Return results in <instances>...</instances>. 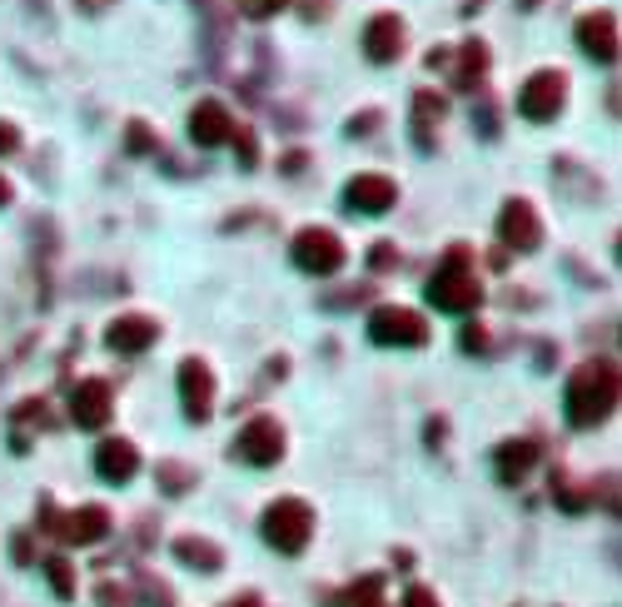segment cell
I'll return each instance as SVG.
<instances>
[{"label":"cell","instance_id":"23","mask_svg":"<svg viewBox=\"0 0 622 607\" xmlns=\"http://www.w3.org/2000/svg\"><path fill=\"white\" fill-rule=\"evenodd\" d=\"M349 607H383V597H379V577H363V583L349 593Z\"/></svg>","mask_w":622,"mask_h":607},{"label":"cell","instance_id":"3","mask_svg":"<svg viewBox=\"0 0 622 607\" xmlns=\"http://www.w3.org/2000/svg\"><path fill=\"white\" fill-rule=\"evenodd\" d=\"M260 527H264V543L294 557V553H304V547H309L314 513H309V503H299V498H280V503L264 507V523Z\"/></svg>","mask_w":622,"mask_h":607},{"label":"cell","instance_id":"34","mask_svg":"<svg viewBox=\"0 0 622 607\" xmlns=\"http://www.w3.org/2000/svg\"><path fill=\"white\" fill-rule=\"evenodd\" d=\"M224 607H260V593H244V597H230Z\"/></svg>","mask_w":622,"mask_h":607},{"label":"cell","instance_id":"29","mask_svg":"<svg viewBox=\"0 0 622 607\" xmlns=\"http://www.w3.org/2000/svg\"><path fill=\"white\" fill-rule=\"evenodd\" d=\"M373 125H379V115H354L349 119V135H369Z\"/></svg>","mask_w":622,"mask_h":607},{"label":"cell","instance_id":"9","mask_svg":"<svg viewBox=\"0 0 622 607\" xmlns=\"http://www.w3.org/2000/svg\"><path fill=\"white\" fill-rule=\"evenodd\" d=\"M498 239H503L508 249H518V254H533V249L542 244L538 209H533L528 199H508V205L498 209Z\"/></svg>","mask_w":622,"mask_h":607},{"label":"cell","instance_id":"35","mask_svg":"<svg viewBox=\"0 0 622 607\" xmlns=\"http://www.w3.org/2000/svg\"><path fill=\"white\" fill-rule=\"evenodd\" d=\"M75 6H81V10H105L110 0H75Z\"/></svg>","mask_w":622,"mask_h":607},{"label":"cell","instance_id":"8","mask_svg":"<svg viewBox=\"0 0 622 607\" xmlns=\"http://www.w3.org/2000/svg\"><path fill=\"white\" fill-rule=\"evenodd\" d=\"M234 458H244V463L254 468H270L284 458V428L274 423V418H254V423L240 428V438H234Z\"/></svg>","mask_w":622,"mask_h":607},{"label":"cell","instance_id":"17","mask_svg":"<svg viewBox=\"0 0 622 607\" xmlns=\"http://www.w3.org/2000/svg\"><path fill=\"white\" fill-rule=\"evenodd\" d=\"M155 338H160V324L145 318V314H125V318H115V324L105 328V344H110L115 354H145Z\"/></svg>","mask_w":622,"mask_h":607},{"label":"cell","instance_id":"32","mask_svg":"<svg viewBox=\"0 0 622 607\" xmlns=\"http://www.w3.org/2000/svg\"><path fill=\"white\" fill-rule=\"evenodd\" d=\"M130 149H150V135H145V125H130Z\"/></svg>","mask_w":622,"mask_h":607},{"label":"cell","instance_id":"2","mask_svg":"<svg viewBox=\"0 0 622 607\" xmlns=\"http://www.w3.org/2000/svg\"><path fill=\"white\" fill-rule=\"evenodd\" d=\"M429 304L439 314H473L483 304V284H478V269H473V254L463 244H453L443 254V264L433 269L429 279Z\"/></svg>","mask_w":622,"mask_h":607},{"label":"cell","instance_id":"5","mask_svg":"<svg viewBox=\"0 0 622 607\" xmlns=\"http://www.w3.org/2000/svg\"><path fill=\"white\" fill-rule=\"evenodd\" d=\"M562 100H568V75L562 70H538L518 90V115L533 119V125H548V119H558Z\"/></svg>","mask_w":622,"mask_h":607},{"label":"cell","instance_id":"33","mask_svg":"<svg viewBox=\"0 0 622 607\" xmlns=\"http://www.w3.org/2000/svg\"><path fill=\"white\" fill-rule=\"evenodd\" d=\"M304 15H329V0H304Z\"/></svg>","mask_w":622,"mask_h":607},{"label":"cell","instance_id":"22","mask_svg":"<svg viewBox=\"0 0 622 607\" xmlns=\"http://www.w3.org/2000/svg\"><path fill=\"white\" fill-rule=\"evenodd\" d=\"M45 577H51V587L61 597H75V577H71V563H65V557H45Z\"/></svg>","mask_w":622,"mask_h":607},{"label":"cell","instance_id":"26","mask_svg":"<svg viewBox=\"0 0 622 607\" xmlns=\"http://www.w3.org/2000/svg\"><path fill=\"white\" fill-rule=\"evenodd\" d=\"M160 478L170 483V493H185V483H190V473H185V468H175V463H165Z\"/></svg>","mask_w":622,"mask_h":607},{"label":"cell","instance_id":"19","mask_svg":"<svg viewBox=\"0 0 622 607\" xmlns=\"http://www.w3.org/2000/svg\"><path fill=\"white\" fill-rule=\"evenodd\" d=\"M483 75H488V45H483V40H468V45L458 50V65H453V85L473 90Z\"/></svg>","mask_w":622,"mask_h":607},{"label":"cell","instance_id":"6","mask_svg":"<svg viewBox=\"0 0 622 607\" xmlns=\"http://www.w3.org/2000/svg\"><path fill=\"white\" fill-rule=\"evenodd\" d=\"M41 523H45V533H61L65 543H75V547H91L110 533V513H105L101 503H85L65 517L55 513V503H41Z\"/></svg>","mask_w":622,"mask_h":607},{"label":"cell","instance_id":"30","mask_svg":"<svg viewBox=\"0 0 622 607\" xmlns=\"http://www.w3.org/2000/svg\"><path fill=\"white\" fill-rule=\"evenodd\" d=\"M15 145H21V135H15V125H0V155H11Z\"/></svg>","mask_w":622,"mask_h":607},{"label":"cell","instance_id":"13","mask_svg":"<svg viewBox=\"0 0 622 607\" xmlns=\"http://www.w3.org/2000/svg\"><path fill=\"white\" fill-rule=\"evenodd\" d=\"M393 199H399V189H393L389 175H359L344 189V205H349L354 214H389Z\"/></svg>","mask_w":622,"mask_h":607},{"label":"cell","instance_id":"4","mask_svg":"<svg viewBox=\"0 0 622 607\" xmlns=\"http://www.w3.org/2000/svg\"><path fill=\"white\" fill-rule=\"evenodd\" d=\"M369 338L383 348H419L429 344V324H423V314H413L403 304H383L369 314Z\"/></svg>","mask_w":622,"mask_h":607},{"label":"cell","instance_id":"31","mask_svg":"<svg viewBox=\"0 0 622 607\" xmlns=\"http://www.w3.org/2000/svg\"><path fill=\"white\" fill-rule=\"evenodd\" d=\"M463 348H468V354H473V348H483V328H478V324L463 328Z\"/></svg>","mask_w":622,"mask_h":607},{"label":"cell","instance_id":"18","mask_svg":"<svg viewBox=\"0 0 622 607\" xmlns=\"http://www.w3.org/2000/svg\"><path fill=\"white\" fill-rule=\"evenodd\" d=\"M493 463H498V478H503V483H518V478L528 473L533 463H538V448H533L528 438H508V443L493 448Z\"/></svg>","mask_w":622,"mask_h":607},{"label":"cell","instance_id":"36","mask_svg":"<svg viewBox=\"0 0 622 607\" xmlns=\"http://www.w3.org/2000/svg\"><path fill=\"white\" fill-rule=\"evenodd\" d=\"M0 205H11V185H6V175H0Z\"/></svg>","mask_w":622,"mask_h":607},{"label":"cell","instance_id":"11","mask_svg":"<svg viewBox=\"0 0 622 607\" xmlns=\"http://www.w3.org/2000/svg\"><path fill=\"white\" fill-rule=\"evenodd\" d=\"M403 40H409V30H403L399 15H373L369 25H363V55L373 60V65H389V60L403 55Z\"/></svg>","mask_w":622,"mask_h":607},{"label":"cell","instance_id":"15","mask_svg":"<svg viewBox=\"0 0 622 607\" xmlns=\"http://www.w3.org/2000/svg\"><path fill=\"white\" fill-rule=\"evenodd\" d=\"M71 418L81 428H105V423H110V384H101V378H85V384H75Z\"/></svg>","mask_w":622,"mask_h":607},{"label":"cell","instance_id":"27","mask_svg":"<svg viewBox=\"0 0 622 607\" xmlns=\"http://www.w3.org/2000/svg\"><path fill=\"white\" fill-rule=\"evenodd\" d=\"M403 607H439V603H433V593H429V587H409V597H403Z\"/></svg>","mask_w":622,"mask_h":607},{"label":"cell","instance_id":"25","mask_svg":"<svg viewBox=\"0 0 622 607\" xmlns=\"http://www.w3.org/2000/svg\"><path fill=\"white\" fill-rule=\"evenodd\" d=\"M234 149H240V165L244 169H254V159H260V145H254V135H250V129H240V125H234Z\"/></svg>","mask_w":622,"mask_h":607},{"label":"cell","instance_id":"10","mask_svg":"<svg viewBox=\"0 0 622 607\" xmlns=\"http://www.w3.org/2000/svg\"><path fill=\"white\" fill-rule=\"evenodd\" d=\"M180 404H185V418L190 423H204L214 414V374L210 364L200 358H185L180 364Z\"/></svg>","mask_w":622,"mask_h":607},{"label":"cell","instance_id":"7","mask_svg":"<svg viewBox=\"0 0 622 607\" xmlns=\"http://www.w3.org/2000/svg\"><path fill=\"white\" fill-rule=\"evenodd\" d=\"M289 254H294V264H299L304 274H334V269L344 264V239L334 234V229L309 224V229H299V234H294Z\"/></svg>","mask_w":622,"mask_h":607},{"label":"cell","instance_id":"14","mask_svg":"<svg viewBox=\"0 0 622 607\" xmlns=\"http://www.w3.org/2000/svg\"><path fill=\"white\" fill-rule=\"evenodd\" d=\"M230 135H234V115L220 105V100H200V105L190 109V139L194 145L214 149V145H224Z\"/></svg>","mask_w":622,"mask_h":607},{"label":"cell","instance_id":"16","mask_svg":"<svg viewBox=\"0 0 622 607\" xmlns=\"http://www.w3.org/2000/svg\"><path fill=\"white\" fill-rule=\"evenodd\" d=\"M95 468H101L105 483H130V478L140 473V448H135L130 438H105V443L95 448Z\"/></svg>","mask_w":622,"mask_h":607},{"label":"cell","instance_id":"24","mask_svg":"<svg viewBox=\"0 0 622 607\" xmlns=\"http://www.w3.org/2000/svg\"><path fill=\"white\" fill-rule=\"evenodd\" d=\"M234 6H240L250 20H270V15H280L289 0H234Z\"/></svg>","mask_w":622,"mask_h":607},{"label":"cell","instance_id":"1","mask_svg":"<svg viewBox=\"0 0 622 607\" xmlns=\"http://www.w3.org/2000/svg\"><path fill=\"white\" fill-rule=\"evenodd\" d=\"M618 364L612 358H588L572 368L568 378V423L572 428H598L618 408Z\"/></svg>","mask_w":622,"mask_h":607},{"label":"cell","instance_id":"28","mask_svg":"<svg viewBox=\"0 0 622 607\" xmlns=\"http://www.w3.org/2000/svg\"><path fill=\"white\" fill-rule=\"evenodd\" d=\"M393 244H373V269H393Z\"/></svg>","mask_w":622,"mask_h":607},{"label":"cell","instance_id":"20","mask_svg":"<svg viewBox=\"0 0 622 607\" xmlns=\"http://www.w3.org/2000/svg\"><path fill=\"white\" fill-rule=\"evenodd\" d=\"M175 557L190 563V567H200V573H220L224 567V553L210 543V537H180V543H175Z\"/></svg>","mask_w":622,"mask_h":607},{"label":"cell","instance_id":"21","mask_svg":"<svg viewBox=\"0 0 622 607\" xmlns=\"http://www.w3.org/2000/svg\"><path fill=\"white\" fill-rule=\"evenodd\" d=\"M443 95H433V90H419V95H413V129H419V145L429 149L433 145V125H439L443 119Z\"/></svg>","mask_w":622,"mask_h":607},{"label":"cell","instance_id":"12","mask_svg":"<svg viewBox=\"0 0 622 607\" xmlns=\"http://www.w3.org/2000/svg\"><path fill=\"white\" fill-rule=\"evenodd\" d=\"M578 45L588 50L592 60L612 65V60H618V15H612V10H588V15L578 20Z\"/></svg>","mask_w":622,"mask_h":607}]
</instances>
